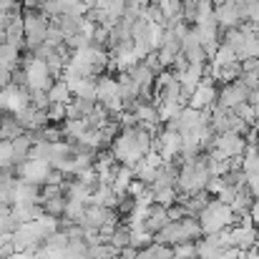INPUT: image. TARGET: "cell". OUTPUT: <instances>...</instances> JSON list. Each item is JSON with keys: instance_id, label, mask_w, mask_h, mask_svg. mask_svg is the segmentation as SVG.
Wrapping results in <instances>:
<instances>
[{"instance_id": "4fadbf2b", "label": "cell", "mask_w": 259, "mask_h": 259, "mask_svg": "<svg viewBox=\"0 0 259 259\" xmlns=\"http://www.w3.org/2000/svg\"><path fill=\"white\" fill-rule=\"evenodd\" d=\"M217 98H219L217 78H214V76H204V81L189 96V106H194V108H199V111H211V106L217 103Z\"/></svg>"}, {"instance_id": "c3c4849f", "label": "cell", "mask_w": 259, "mask_h": 259, "mask_svg": "<svg viewBox=\"0 0 259 259\" xmlns=\"http://www.w3.org/2000/svg\"><path fill=\"white\" fill-rule=\"evenodd\" d=\"M249 217H252V222L259 224V194L254 196V204H252V211H249Z\"/></svg>"}, {"instance_id": "74e56055", "label": "cell", "mask_w": 259, "mask_h": 259, "mask_svg": "<svg viewBox=\"0 0 259 259\" xmlns=\"http://www.w3.org/2000/svg\"><path fill=\"white\" fill-rule=\"evenodd\" d=\"M68 244H71V237L66 234V229H58L56 234H51V237L43 242V247L51 249V252H63Z\"/></svg>"}, {"instance_id": "5bb4252c", "label": "cell", "mask_w": 259, "mask_h": 259, "mask_svg": "<svg viewBox=\"0 0 259 259\" xmlns=\"http://www.w3.org/2000/svg\"><path fill=\"white\" fill-rule=\"evenodd\" d=\"M121 214L111 206H103V204H96V201H88L86 211H83V219L78 224H83L88 229H101L103 224H108L111 219H118Z\"/></svg>"}, {"instance_id": "3957f363", "label": "cell", "mask_w": 259, "mask_h": 259, "mask_svg": "<svg viewBox=\"0 0 259 259\" xmlns=\"http://www.w3.org/2000/svg\"><path fill=\"white\" fill-rule=\"evenodd\" d=\"M237 222H239V217L234 214L232 204L219 201V199H211L206 204V209L199 214V224H201V232L204 234H219V232L229 229Z\"/></svg>"}, {"instance_id": "7dc6e473", "label": "cell", "mask_w": 259, "mask_h": 259, "mask_svg": "<svg viewBox=\"0 0 259 259\" xmlns=\"http://www.w3.org/2000/svg\"><path fill=\"white\" fill-rule=\"evenodd\" d=\"M249 23L259 25V0H252V8H249Z\"/></svg>"}, {"instance_id": "ffe728a7", "label": "cell", "mask_w": 259, "mask_h": 259, "mask_svg": "<svg viewBox=\"0 0 259 259\" xmlns=\"http://www.w3.org/2000/svg\"><path fill=\"white\" fill-rule=\"evenodd\" d=\"M204 71H206V66H194V63H189L186 71L176 73V76H179V83H181V91H184V96H186V101H189V96L196 91V86L204 81Z\"/></svg>"}, {"instance_id": "ab89813d", "label": "cell", "mask_w": 259, "mask_h": 259, "mask_svg": "<svg viewBox=\"0 0 259 259\" xmlns=\"http://www.w3.org/2000/svg\"><path fill=\"white\" fill-rule=\"evenodd\" d=\"M174 257L176 259H196V242H184L174 247Z\"/></svg>"}, {"instance_id": "7402d4cb", "label": "cell", "mask_w": 259, "mask_h": 259, "mask_svg": "<svg viewBox=\"0 0 259 259\" xmlns=\"http://www.w3.org/2000/svg\"><path fill=\"white\" fill-rule=\"evenodd\" d=\"M10 211H13V217H15V222H18V224L35 222V219H40V217L46 214L40 204H13V206H10Z\"/></svg>"}, {"instance_id": "7bdbcfd3", "label": "cell", "mask_w": 259, "mask_h": 259, "mask_svg": "<svg viewBox=\"0 0 259 259\" xmlns=\"http://www.w3.org/2000/svg\"><path fill=\"white\" fill-rule=\"evenodd\" d=\"M20 224L15 222V217H13V211H5V214H0V232H15Z\"/></svg>"}, {"instance_id": "52a82bcc", "label": "cell", "mask_w": 259, "mask_h": 259, "mask_svg": "<svg viewBox=\"0 0 259 259\" xmlns=\"http://www.w3.org/2000/svg\"><path fill=\"white\" fill-rule=\"evenodd\" d=\"M247 146H249V141L244 139V134H217V141H214L211 151H206V154L232 161L237 156H244Z\"/></svg>"}, {"instance_id": "8d00e7d4", "label": "cell", "mask_w": 259, "mask_h": 259, "mask_svg": "<svg viewBox=\"0 0 259 259\" xmlns=\"http://www.w3.org/2000/svg\"><path fill=\"white\" fill-rule=\"evenodd\" d=\"M128 239H131V227H128V222H118V227L113 229V234L108 237V242H111L113 247L123 249V247H128Z\"/></svg>"}, {"instance_id": "f6af8a7d", "label": "cell", "mask_w": 259, "mask_h": 259, "mask_svg": "<svg viewBox=\"0 0 259 259\" xmlns=\"http://www.w3.org/2000/svg\"><path fill=\"white\" fill-rule=\"evenodd\" d=\"M5 259H35V254L28 252V249H15V252H10Z\"/></svg>"}, {"instance_id": "9a60e30c", "label": "cell", "mask_w": 259, "mask_h": 259, "mask_svg": "<svg viewBox=\"0 0 259 259\" xmlns=\"http://www.w3.org/2000/svg\"><path fill=\"white\" fill-rule=\"evenodd\" d=\"M181 53H184L186 61L194 63V66H206V63L211 61V56H209L206 48L201 46V40H199V35H196V30H194V25L189 28V33H186L184 40H181Z\"/></svg>"}, {"instance_id": "8992f818", "label": "cell", "mask_w": 259, "mask_h": 259, "mask_svg": "<svg viewBox=\"0 0 259 259\" xmlns=\"http://www.w3.org/2000/svg\"><path fill=\"white\" fill-rule=\"evenodd\" d=\"M20 63H23V68H25L28 88H30V91H51V86L56 83V78H53V73L48 71L46 61H40V58H35V56L30 53L28 58H20Z\"/></svg>"}, {"instance_id": "f546056e", "label": "cell", "mask_w": 259, "mask_h": 259, "mask_svg": "<svg viewBox=\"0 0 259 259\" xmlns=\"http://www.w3.org/2000/svg\"><path fill=\"white\" fill-rule=\"evenodd\" d=\"M151 194H154V201L166 206V209L179 201V189L176 186H151Z\"/></svg>"}, {"instance_id": "4dcf8cb0", "label": "cell", "mask_w": 259, "mask_h": 259, "mask_svg": "<svg viewBox=\"0 0 259 259\" xmlns=\"http://www.w3.org/2000/svg\"><path fill=\"white\" fill-rule=\"evenodd\" d=\"M151 242H154V232H151L146 224H141V227H131V239H128L131 247L144 249V247H149Z\"/></svg>"}, {"instance_id": "277c9868", "label": "cell", "mask_w": 259, "mask_h": 259, "mask_svg": "<svg viewBox=\"0 0 259 259\" xmlns=\"http://www.w3.org/2000/svg\"><path fill=\"white\" fill-rule=\"evenodd\" d=\"M199 237H204L199 219H196V217H184V219L169 222L161 232H156V234H154V242L176 247V244H184V242H196Z\"/></svg>"}, {"instance_id": "2e32d148", "label": "cell", "mask_w": 259, "mask_h": 259, "mask_svg": "<svg viewBox=\"0 0 259 259\" xmlns=\"http://www.w3.org/2000/svg\"><path fill=\"white\" fill-rule=\"evenodd\" d=\"M28 103H30V88H20L15 83H10V86H5L0 91V111L15 113V111L25 108Z\"/></svg>"}, {"instance_id": "30bf717a", "label": "cell", "mask_w": 259, "mask_h": 259, "mask_svg": "<svg viewBox=\"0 0 259 259\" xmlns=\"http://www.w3.org/2000/svg\"><path fill=\"white\" fill-rule=\"evenodd\" d=\"M53 171L51 161L46 159H25L23 164L15 166V176L28 181V184H35V186H43L48 181V174Z\"/></svg>"}, {"instance_id": "bcb514c9", "label": "cell", "mask_w": 259, "mask_h": 259, "mask_svg": "<svg viewBox=\"0 0 259 259\" xmlns=\"http://www.w3.org/2000/svg\"><path fill=\"white\" fill-rule=\"evenodd\" d=\"M8 20H10V13H0V43L5 40V30H8Z\"/></svg>"}, {"instance_id": "ac0fdd59", "label": "cell", "mask_w": 259, "mask_h": 259, "mask_svg": "<svg viewBox=\"0 0 259 259\" xmlns=\"http://www.w3.org/2000/svg\"><path fill=\"white\" fill-rule=\"evenodd\" d=\"M15 118L23 123V128L25 131H38V128H43V126H48L51 123V118H48V111H40V108H35V106H25V108H20V111H15Z\"/></svg>"}, {"instance_id": "4316f807", "label": "cell", "mask_w": 259, "mask_h": 259, "mask_svg": "<svg viewBox=\"0 0 259 259\" xmlns=\"http://www.w3.org/2000/svg\"><path fill=\"white\" fill-rule=\"evenodd\" d=\"M20 48L10 46V43H0V71H15L18 63H20Z\"/></svg>"}, {"instance_id": "d590c367", "label": "cell", "mask_w": 259, "mask_h": 259, "mask_svg": "<svg viewBox=\"0 0 259 259\" xmlns=\"http://www.w3.org/2000/svg\"><path fill=\"white\" fill-rule=\"evenodd\" d=\"M146 259H171L174 257V247L169 244H161V242H151L149 247L141 249Z\"/></svg>"}, {"instance_id": "83f0119b", "label": "cell", "mask_w": 259, "mask_h": 259, "mask_svg": "<svg viewBox=\"0 0 259 259\" xmlns=\"http://www.w3.org/2000/svg\"><path fill=\"white\" fill-rule=\"evenodd\" d=\"M252 204H254V194L249 191V186H244V189L237 191V196L232 201V209H234L237 217H247L252 211Z\"/></svg>"}, {"instance_id": "6da1fadb", "label": "cell", "mask_w": 259, "mask_h": 259, "mask_svg": "<svg viewBox=\"0 0 259 259\" xmlns=\"http://www.w3.org/2000/svg\"><path fill=\"white\" fill-rule=\"evenodd\" d=\"M108 151L113 154V159L118 164L136 166L141 159H146L154 151V131L144 123L123 126L118 131V136L113 139V144L108 146Z\"/></svg>"}, {"instance_id": "7a4b0ae2", "label": "cell", "mask_w": 259, "mask_h": 259, "mask_svg": "<svg viewBox=\"0 0 259 259\" xmlns=\"http://www.w3.org/2000/svg\"><path fill=\"white\" fill-rule=\"evenodd\" d=\"M214 176L209 171V161L206 154H199L194 159H186L179 166V179H176V189H179V199L181 196H191L199 191H209V181Z\"/></svg>"}, {"instance_id": "9c48e42d", "label": "cell", "mask_w": 259, "mask_h": 259, "mask_svg": "<svg viewBox=\"0 0 259 259\" xmlns=\"http://www.w3.org/2000/svg\"><path fill=\"white\" fill-rule=\"evenodd\" d=\"M43 242H46V237H43V232H40L38 219H35V222H25V224H20V227L13 232V247H15V249L35 252L38 247H43Z\"/></svg>"}, {"instance_id": "836d02e7", "label": "cell", "mask_w": 259, "mask_h": 259, "mask_svg": "<svg viewBox=\"0 0 259 259\" xmlns=\"http://www.w3.org/2000/svg\"><path fill=\"white\" fill-rule=\"evenodd\" d=\"M242 76V61H234V63H227L222 68L214 71V78L222 81V83H229V81H237Z\"/></svg>"}, {"instance_id": "f1b7e54d", "label": "cell", "mask_w": 259, "mask_h": 259, "mask_svg": "<svg viewBox=\"0 0 259 259\" xmlns=\"http://www.w3.org/2000/svg\"><path fill=\"white\" fill-rule=\"evenodd\" d=\"M30 149H33V136H30V131H25V134H20L18 139H13V151H15V166L18 164H23L28 156H30Z\"/></svg>"}, {"instance_id": "603a6c76", "label": "cell", "mask_w": 259, "mask_h": 259, "mask_svg": "<svg viewBox=\"0 0 259 259\" xmlns=\"http://www.w3.org/2000/svg\"><path fill=\"white\" fill-rule=\"evenodd\" d=\"M98 101H91L83 96H73L71 103H68V118H88L93 111H96Z\"/></svg>"}, {"instance_id": "d4e9b609", "label": "cell", "mask_w": 259, "mask_h": 259, "mask_svg": "<svg viewBox=\"0 0 259 259\" xmlns=\"http://www.w3.org/2000/svg\"><path fill=\"white\" fill-rule=\"evenodd\" d=\"M134 179H136L134 166L118 164V169H116V174H113V181H111V186H113V191L121 196V194H126V191H128V186L134 184Z\"/></svg>"}, {"instance_id": "44dd1931", "label": "cell", "mask_w": 259, "mask_h": 259, "mask_svg": "<svg viewBox=\"0 0 259 259\" xmlns=\"http://www.w3.org/2000/svg\"><path fill=\"white\" fill-rule=\"evenodd\" d=\"M20 134H25V128H23V123L15 118V113L3 111V113H0V139L13 141V139H18Z\"/></svg>"}, {"instance_id": "d6986e66", "label": "cell", "mask_w": 259, "mask_h": 259, "mask_svg": "<svg viewBox=\"0 0 259 259\" xmlns=\"http://www.w3.org/2000/svg\"><path fill=\"white\" fill-rule=\"evenodd\" d=\"M13 204H40V186L28 184L15 176L13 184Z\"/></svg>"}, {"instance_id": "7c38bea8", "label": "cell", "mask_w": 259, "mask_h": 259, "mask_svg": "<svg viewBox=\"0 0 259 259\" xmlns=\"http://www.w3.org/2000/svg\"><path fill=\"white\" fill-rule=\"evenodd\" d=\"M249 96H252V88L247 86V83L242 81V76H239L237 81H229V83L222 86L217 103H222V106H227V108H237V106L247 103Z\"/></svg>"}, {"instance_id": "5b68a950", "label": "cell", "mask_w": 259, "mask_h": 259, "mask_svg": "<svg viewBox=\"0 0 259 259\" xmlns=\"http://www.w3.org/2000/svg\"><path fill=\"white\" fill-rule=\"evenodd\" d=\"M23 25H25V48L28 51H35L40 43H46V35H48V28H51V18L43 10L25 8Z\"/></svg>"}, {"instance_id": "484cf974", "label": "cell", "mask_w": 259, "mask_h": 259, "mask_svg": "<svg viewBox=\"0 0 259 259\" xmlns=\"http://www.w3.org/2000/svg\"><path fill=\"white\" fill-rule=\"evenodd\" d=\"M179 201L186 206V214H189V217H196V219H199V214L206 209V204H209L211 199H209V191H199V194H191V196H181Z\"/></svg>"}, {"instance_id": "ba28073f", "label": "cell", "mask_w": 259, "mask_h": 259, "mask_svg": "<svg viewBox=\"0 0 259 259\" xmlns=\"http://www.w3.org/2000/svg\"><path fill=\"white\" fill-rule=\"evenodd\" d=\"M98 106H103L113 118H118L123 108V101H121V91H118V81L111 78V76H98Z\"/></svg>"}, {"instance_id": "e575fe53", "label": "cell", "mask_w": 259, "mask_h": 259, "mask_svg": "<svg viewBox=\"0 0 259 259\" xmlns=\"http://www.w3.org/2000/svg\"><path fill=\"white\" fill-rule=\"evenodd\" d=\"M242 169L247 176H259V151L254 144H249L247 146V151H244V159H242Z\"/></svg>"}, {"instance_id": "cb8c5ba5", "label": "cell", "mask_w": 259, "mask_h": 259, "mask_svg": "<svg viewBox=\"0 0 259 259\" xmlns=\"http://www.w3.org/2000/svg\"><path fill=\"white\" fill-rule=\"evenodd\" d=\"M171 219H169V209L166 206H161V204H156V201H151V209H149V219H146V227L156 234V232H161L166 224H169Z\"/></svg>"}, {"instance_id": "ee69618b", "label": "cell", "mask_w": 259, "mask_h": 259, "mask_svg": "<svg viewBox=\"0 0 259 259\" xmlns=\"http://www.w3.org/2000/svg\"><path fill=\"white\" fill-rule=\"evenodd\" d=\"M222 259H247V252L239 249V247H229V249L222 254Z\"/></svg>"}, {"instance_id": "b9f144b4", "label": "cell", "mask_w": 259, "mask_h": 259, "mask_svg": "<svg viewBox=\"0 0 259 259\" xmlns=\"http://www.w3.org/2000/svg\"><path fill=\"white\" fill-rule=\"evenodd\" d=\"M30 106H35L40 111H48V106H51L48 91H30Z\"/></svg>"}, {"instance_id": "f35d334b", "label": "cell", "mask_w": 259, "mask_h": 259, "mask_svg": "<svg viewBox=\"0 0 259 259\" xmlns=\"http://www.w3.org/2000/svg\"><path fill=\"white\" fill-rule=\"evenodd\" d=\"M66 204H68V196L63 194V196H53V199L43 201L40 206H43V211H46V214H53V217H63V214H66Z\"/></svg>"}, {"instance_id": "681fc988", "label": "cell", "mask_w": 259, "mask_h": 259, "mask_svg": "<svg viewBox=\"0 0 259 259\" xmlns=\"http://www.w3.org/2000/svg\"><path fill=\"white\" fill-rule=\"evenodd\" d=\"M247 259H259V244L257 247H252V249L247 252Z\"/></svg>"}, {"instance_id": "1f68e13d", "label": "cell", "mask_w": 259, "mask_h": 259, "mask_svg": "<svg viewBox=\"0 0 259 259\" xmlns=\"http://www.w3.org/2000/svg\"><path fill=\"white\" fill-rule=\"evenodd\" d=\"M211 61H214V71L217 68H222V66H227V63H234V61H239L237 58V51L232 48V46H227V43H219V48H217V53L211 56Z\"/></svg>"}, {"instance_id": "8fae6325", "label": "cell", "mask_w": 259, "mask_h": 259, "mask_svg": "<svg viewBox=\"0 0 259 259\" xmlns=\"http://www.w3.org/2000/svg\"><path fill=\"white\" fill-rule=\"evenodd\" d=\"M227 249H229L227 229L219 234H204L196 239V259H222Z\"/></svg>"}, {"instance_id": "e0dca14e", "label": "cell", "mask_w": 259, "mask_h": 259, "mask_svg": "<svg viewBox=\"0 0 259 259\" xmlns=\"http://www.w3.org/2000/svg\"><path fill=\"white\" fill-rule=\"evenodd\" d=\"M131 111H134L136 121L144 123V126H149L151 131H156V128L164 123V121H161V113H159V106H156V101H151V98H141Z\"/></svg>"}, {"instance_id": "d6a6232c", "label": "cell", "mask_w": 259, "mask_h": 259, "mask_svg": "<svg viewBox=\"0 0 259 259\" xmlns=\"http://www.w3.org/2000/svg\"><path fill=\"white\" fill-rule=\"evenodd\" d=\"M48 96H51V103H71V98H73V91L71 86L61 78V81H56L51 91H48Z\"/></svg>"}, {"instance_id": "60d3db41", "label": "cell", "mask_w": 259, "mask_h": 259, "mask_svg": "<svg viewBox=\"0 0 259 259\" xmlns=\"http://www.w3.org/2000/svg\"><path fill=\"white\" fill-rule=\"evenodd\" d=\"M48 118H51V123H58V121L68 118V103H51L48 106Z\"/></svg>"}]
</instances>
